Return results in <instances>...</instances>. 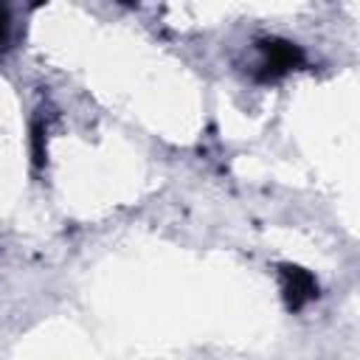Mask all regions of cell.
Returning <instances> with one entry per match:
<instances>
[{"label": "cell", "instance_id": "cell-1", "mask_svg": "<svg viewBox=\"0 0 360 360\" xmlns=\"http://www.w3.org/2000/svg\"><path fill=\"white\" fill-rule=\"evenodd\" d=\"M256 51L262 53L259 70H256V82H278L281 76H287L290 70L304 68V51L281 37H264L256 39Z\"/></svg>", "mask_w": 360, "mask_h": 360}, {"label": "cell", "instance_id": "cell-2", "mask_svg": "<svg viewBox=\"0 0 360 360\" xmlns=\"http://www.w3.org/2000/svg\"><path fill=\"white\" fill-rule=\"evenodd\" d=\"M278 281H281V295L290 312H301L309 301L318 298V278L298 264H278Z\"/></svg>", "mask_w": 360, "mask_h": 360}, {"label": "cell", "instance_id": "cell-3", "mask_svg": "<svg viewBox=\"0 0 360 360\" xmlns=\"http://www.w3.org/2000/svg\"><path fill=\"white\" fill-rule=\"evenodd\" d=\"M11 42V14H8V6L0 3V51H6Z\"/></svg>", "mask_w": 360, "mask_h": 360}]
</instances>
